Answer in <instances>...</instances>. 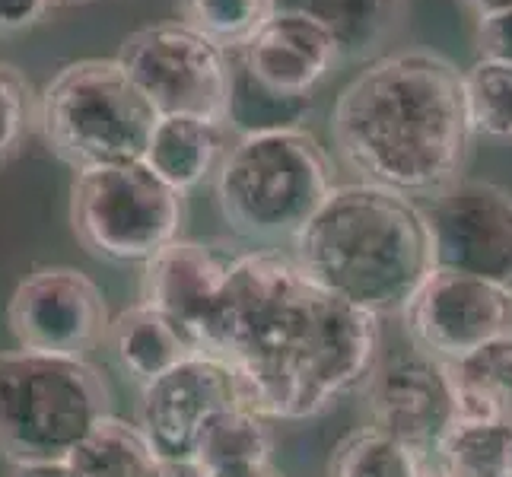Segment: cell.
<instances>
[{"label": "cell", "mask_w": 512, "mask_h": 477, "mask_svg": "<svg viewBox=\"0 0 512 477\" xmlns=\"http://www.w3.org/2000/svg\"><path fill=\"white\" fill-rule=\"evenodd\" d=\"M191 344L236 379L242 408L309 420L366 385L379 363V318L309 280L293 255L245 249L229 261Z\"/></svg>", "instance_id": "obj_1"}, {"label": "cell", "mask_w": 512, "mask_h": 477, "mask_svg": "<svg viewBox=\"0 0 512 477\" xmlns=\"http://www.w3.org/2000/svg\"><path fill=\"white\" fill-rule=\"evenodd\" d=\"M331 137L357 182L436 198L462 179L474 137L462 70L427 48L373 58L334 102Z\"/></svg>", "instance_id": "obj_2"}, {"label": "cell", "mask_w": 512, "mask_h": 477, "mask_svg": "<svg viewBox=\"0 0 512 477\" xmlns=\"http://www.w3.org/2000/svg\"><path fill=\"white\" fill-rule=\"evenodd\" d=\"M290 245L309 280L373 318L401 315L433 271L420 204L363 182L334 185Z\"/></svg>", "instance_id": "obj_3"}, {"label": "cell", "mask_w": 512, "mask_h": 477, "mask_svg": "<svg viewBox=\"0 0 512 477\" xmlns=\"http://www.w3.org/2000/svg\"><path fill=\"white\" fill-rule=\"evenodd\" d=\"M334 188V166L306 128L239 134L214 172L220 214L261 249L293 242Z\"/></svg>", "instance_id": "obj_4"}, {"label": "cell", "mask_w": 512, "mask_h": 477, "mask_svg": "<svg viewBox=\"0 0 512 477\" xmlns=\"http://www.w3.org/2000/svg\"><path fill=\"white\" fill-rule=\"evenodd\" d=\"M109 414V385L77 357L0 350V455L10 465L67 462Z\"/></svg>", "instance_id": "obj_5"}, {"label": "cell", "mask_w": 512, "mask_h": 477, "mask_svg": "<svg viewBox=\"0 0 512 477\" xmlns=\"http://www.w3.org/2000/svg\"><path fill=\"white\" fill-rule=\"evenodd\" d=\"M156 112L118 61L64 64L39 96L45 144L74 172L144 159Z\"/></svg>", "instance_id": "obj_6"}, {"label": "cell", "mask_w": 512, "mask_h": 477, "mask_svg": "<svg viewBox=\"0 0 512 477\" xmlns=\"http://www.w3.org/2000/svg\"><path fill=\"white\" fill-rule=\"evenodd\" d=\"M70 226L86 252L112 264H147L182 239L185 194L144 159L80 169L70 185Z\"/></svg>", "instance_id": "obj_7"}, {"label": "cell", "mask_w": 512, "mask_h": 477, "mask_svg": "<svg viewBox=\"0 0 512 477\" xmlns=\"http://www.w3.org/2000/svg\"><path fill=\"white\" fill-rule=\"evenodd\" d=\"M115 61L150 102L156 118L191 115L226 125L233 93L229 51L207 42L182 20L131 32Z\"/></svg>", "instance_id": "obj_8"}, {"label": "cell", "mask_w": 512, "mask_h": 477, "mask_svg": "<svg viewBox=\"0 0 512 477\" xmlns=\"http://www.w3.org/2000/svg\"><path fill=\"white\" fill-rule=\"evenodd\" d=\"M436 271H455L512 290V191L458 179L420 204Z\"/></svg>", "instance_id": "obj_9"}, {"label": "cell", "mask_w": 512, "mask_h": 477, "mask_svg": "<svg viewBox=\"0 0 512 477\" xmlns=\"http://www.w3.org/2000/svg\"><path fill=\"white\" fill-rule=\"evenodd\" d=\"M7 325L23 350L86 360V353L109 338L112 318L90 274L48 264L16 284L7 306Z\"/></svg>", "instance_id": "obj_10"}, {"label": "cell", "mask_w": 512, "mask_h": 477, "mask_svg": "<svg viewBox=\"0 0 512 477\" xmlns=\"http://www.w3.org/2000/svg\"><path fill=\"white\" fill-rule=\"evenodd\" d=\"M401 318L417 350L439 363H455L512 334V290L433 268Z\"/></svg>", "instance_id": "obj_11"}, {"label": "cell", "mask_w": 512, "mask_h": 477, "mask_svg": "<svg viewBox=\"0 0 512 477\" xmlns=\"http://www.w3.org/2000/svg\"><path fill=\"white\" fill-rule=\"evenodd\" d=\"M236 404L242 401L233 373L223 363L194 353L140 388L137 427L160 462L188 468L210 417Z\"/></svg>", "instance_id": "obj_12"}, {"label": "cell", "mask_w": 512, "mask_h": 477, "mask_svg": "<svg viewBox=\"0 0 512 477\" xmlns=\"http://www.w3.org/2000/svg\"><path fill=\"white\" fill-rule=\"evenodd\" d=\"M366 398L373 427L414 449L433 465L439 443L458 420L455 395L446 363L427 357L423 350L395 353L366 379Z\"/></svg>", "instance_id": "obj_13"}, {"label": "cell", "mask_w": 512, "mask_h": 477, "mask_svg": "<svg viewBox=\"0 0 512 477\" xmlns=\"http://www.w3.org/2000/svg\"><path fill=\"white\" fill-rule=\"evenodd\" d=\"M258 86L284 99H309L331 70L341 64L334 35L309 16L274 10L261 29L236 51Z\"/></svg>", "instance_id": "obj_14"}, {"label": "cell", "mask_w": 512, "mask_h": 477, "mask_svg": "<svg viewBox=\"0 0 512 477\" xmlns=\"http://www.w3.org/2000/svg\"><path fill=\"white\" fill-rule=\"evenodd\" d=\"M233 255L236 249H226V245L217 242H194V239L169 242L160 255H153L144 264L140 303L160 309L191 341L201 315L207 312L210 299L217 296L223 284Z\"/></svg>", "instance_id": "obj_15"}, {"label": "cell", "mask_w": 512, "mask_h": 477, "mask_svg": "<svg viewBox=\"0 0 512 477\" xmlns=\"http://www.w3.org/2000/svg\"><path fill=\"white\" fill-rule=\"evenodd\" d=\"M226 125L191 118V115H163L150 131L144 163L160 175L166 185L188 194L217 172L226 156Z\"/></svg>", "instance_id": "obj_16"}, {"label": "cell", "mask_w": 512, "mask_h": 477, "mask_svg": "<svg viewBox=\"0 0 512 477\" xmlns=\"http://www.w3.org/2000/svg\"><path fill=\"white\" fill-rule=\"evenodd\" d=\"M105 341L112 344L118 366L140 388L198 353L191 347L188 334L172 318H166L160 309H153L147 303H137L118 318H112L109 338Z\"/></svg>", "instance_id": "obj_17"}, {"label": "cell", "mask_w": 512, "mask_h": 477, "mask_svg": "<svg viewBox=\"0 0 512 477\" xmlns=\"http://www.w3.org/2000/svg\"><path fill=\"white\" fill-rule=\"evenodd\" d=\"M274 10L325 26L341 48V61H373L398 32L404 0H274Z\"/></svg>", "instance_id": "obj_18"}, {"label": "cell", "mask_w": 512, "mask_h": 477, "mask_svg": "<svg viewBox=\"0 0 512 477\" xmlns=\"http://www.w3.org/2000/svg\"><path fill=\"white\" fill-rule=\"evenodd\" d=\"M458 420H490L512 427V334L446 363Z\"/></svg>", "instance_id": "obj_19"}, {"label": "cell", "mask_w": 512, "mask_h": 477, "mask_svg": "<svg viewBox=\"0 0 512 477\" xmlns=\"http://www.w3.org/2000/svg\"><path fill=\"white\" fill-rule=\"evenodd\" d=\"M271 449H274V436L268 420L236 404V408H226L210 417L188 471L220 474V471L264 465L271 462Z\"/></svg>", "instance_id": "obj_20"}, {"label": "cell", "mask_w": 512, "mask_h": 477, "mask_svg": "<svg viewBox=\"0 0 512 477\" xmlns=\"http://www.w3.org/2000/svg\"><path fill=\"white\" fill-rule=\"evenodd\" d=\"M67 462L80 477H150L160 458L137 423L105 414Z\"/></svg>", "instance_id": "obj_21"}, {"label": "cell", "mask_w": 512, "mask_h": 477, "mask_svg": "<svg viewBox=\"0 0 512 477\" xmlns=\"http://www.w3.org/2000/svg\"><path fill=\"white\" fill-rule=\"evenodd\" d=\"M443 477H512V427L490 420H455L433 455Z\"/></svg>", "instance_id": "obj_22"}, {"label": "cell", "mask_w": 512, "mask_h": 477, "mask_svg": "<svg viewBox=\"0 0 512 477\" xmlns=\"http://www.w3.org/2000/svg\"><path fill=\"white\" fill-rule=\"evenodd\" d=\"M430 471L427 458L373 423L347 433L328 462V477H430Z\"/></svg>", "instance_id": "obj_23"}, {"label": "cell", "mask_w": 512, "mask_h": 477, "mask_svg": "<svg viewBox=\"0 0 512 477\" xmlns=\"http://www.w3.org/2000/svg\"><path fill=\"white\" fill-rule=\"evenodd\" d=\"M462 93L471 134L512 137V64L478 58L462 70Z\"/></svg>", "instance_id": "obj_24"}, {"label": "cell", "mask_w": 512, "mask_h": 477, "mask_svg": "<svg viewBox=\"0 0 512 477\" xmlns=\"http://www.w3.org/2000/svg\"><path fill=\"white\" fill-rule=\"evenodd\" d=\"M274 13V0H179L182 23L223 51H239Z\"/></svg>", "instance_id": "obj_25"}, {"label": "cell", "mask_w": 512, "mask_h": 477, "mask_svg": "<svg viewBox=\"0 0 512 477\" xmlns=\"http://www.w3.org/2000/svg\"><path fill=\"white\" fill-rule=\"evenodd\" d=\"M229 64H233V93H229V115H226L229 131L252 134L271 128H299V121H303L309 109V99H284L268 93L245 74L236 51H229Z\"/></svg>", "instance_id": "obj_26"}, {"label": "cell", "mask_w": 512, "mask_h": 477, "mask_svg": "<svg viewBox=\"0 0 512 477\" xmlns=\"http://www.w3.org/2000/svg\"><path fill=\"white\" fill-rule=\"evenodd\" d=\"M39 121V96L20 67L0 61V159L13 156Z\"/></svg>", "instance_id": "obj_27"}, {"label": "cell", "mask_w": 512, "mask_h": 477, "mask_svg": "<svg viewBox=\"0 0 512 477\" xmlns=\"http://www.w3.org/2000/svg\"><path fill=\"white\" fill-rule=\"evenodd\" d=\"M478 51L487 61H500V64H512V10L506 13H493L478 20Z\"/></svg>", "instance_id": "obj_28"}, {"label": "cell", "mask_w": 512, "mask_h": 477, "mask_svg": "<svg viewBox=\"0 0 512 477\" xmlns=\"http://www.w3.org/2000/svg\"><path fill=\"white\" fill-rule=\"evenodd\" d=\"M58 0H0V35L39 26Z\"/></svg>", "instance_id": "obj_29"}, {"label": "cell", "mask_w": 512, "mask_h": 477, "mask_svg": "<svg viewBox=\"0 0 512 477\" xmlns=\"http://www.w3.org/2000/svg\"><path fill=\"white\" fill-rule=\"evenodd\" d=\"M10 477H80L70 462H35V465H13Z\"/></svg>", "instance_id": "obj_30"}, {"label": "cell", "mask_w": 512, "mask_h": 477, "mask_svg": "<svg viewBox=\"0 0 512 477\" xmlns=\"http://www.w3.org/2000/svg\"><path fill=\"white\" fill-rule=\"evenodd\" d=\"M191 477H284V474L274 468V462H264L252 468H236V471H220V474H191Z\"/></svg>", "instance_id": "obj_31"}, {"label": "cell", "mask_w": 512, "mask_h": 477, "mask_svg": "<svg viewBox=\"0 0 512 477\" xmlns=\"http://www.w3.org/2000/svg\"><path fill=\"white\" fill-rule=\"evenodd\" d=\"M465 7H468L474 16H478V20H484V16L512 10V0H465Z\"/></svg>", "instance_id": "obj_32"}, {"label": "cell", "mask_w": 512, "mask_h": 477, "mask_svg": "<svg viewBox=\"0 0 512 477\" xmlns=\"http://www.w3.org/2000/svg\"><path fill=\"white\" fill-rule=\"evenodd\" d=\"M67 4H93V0H67Z\"/></svg>", "instance_id": "obj_33"}, {"label": "cell", "mask_w": 512, "mask_h": 477, "mask_svg": "<svg viewBox=\"0 0 512 477\" xmlns=\"http://www.w3.org/2000/svg\"><path fill=\"white\" fill-rule=\"evenodd\" d=\"M430 477H443V474H439V471H430Z\"/></svg>", "instance_id": "obj_34"}]
</instances>
